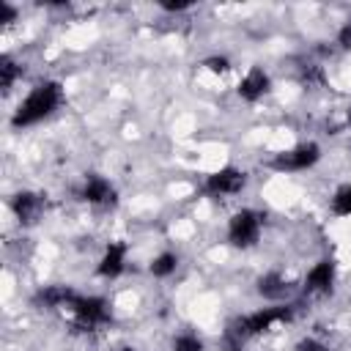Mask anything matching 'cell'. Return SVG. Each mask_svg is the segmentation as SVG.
<instances>
[{
    "label": "cell",
    "instance_id": "cell-20",
    "mask_svg": "<svg viewBox=\"0 0 351 351\" xmlns=\"http://www.w3.org/2000/svg\"><path fill=\"white\" fill-rule=\"evenodd\" d=\"M14 16H16V11H14L8 3H0V22H5V25H8Z\"/></svg>",
    "mask_w": 351,
    "mask_h": 351
},
{
    "label": "cell",
    "instance_id": "cell-2",
    "mask_svg": "<svg viewBox=\"0 0 351 351\" xmlns=\"http://www.w3.org/2000/svg\"><path fill=\"white\" fill-rule=\"evenodd\" d=\"M288 318H291V307H263V310H258V313H252V315L239 318V321L233 324V335H236L239 340L255 337V335H261V332H266V329H271L274 324L288 321Z\"/></svg>",
    "mask_w": 351,
    "mask_h": 351
},
{
    "label": "cell",
    "instance_id": "cell-16",
    "mask_svg": "<svg viewBox=\"0 0 351 351\" xmlns=\"http://www.w3.org/2000/svg\"><path fill=\"white\" fill-rule=\"evenodd\" d=\"M173 351H203V343L197 335H178L173 340Z\"/></svg>",
    "mask_w": 351,
    "mask_h": 351
},
{
    "label": "cell",
    "instance_id": "cell-6",
    "mask_svg": "<svg viewBox=\"0 0 351 351\" xmlns=\"http://www.w3.org/2000/svg\"><path fill=\"white\" fill-rule=\"evenodd\" d=\"M244 184H247V176H244L241 170H236V167H222V170H217V173L208 176L206 192H208V195H236V192L244 189Z\"/></svg>",
    "mask_w": 351,
    "mask_h": 351
},
{
    "label": "cell",
    "instance_id": "cell-5",
    "mask_svg": "<svg viewBox=\"0 0 351 351\" xmlns=\"http://www.w3.org/2000/svg\"><path fill=\"white\" fill-rule=\"evenodd\" d=\"M318 156H321V151H318L315 143H302L293 151L280 154L274 159V167L277 170H307V167H313L318 162Z\"/></svg>",
    "mask_w": 351,
    "mask_h": 351
},
{
    "label": "cell",
    "instance_id": "cell-1",
    "mask_svg": "<svg viewBox=\"0 0 351 351\" xmlns=\"http://www.w3.org/2000/svg\"><path fill=\"white\" fill-rule=\"evenodd\" d=\"M58 104H60V85H58V82H41V85H36V88L25 96V101L16 107L11 123H14L16 129H19V126L38 123V121L47 118Z\"/></svg>",
    "mask_w": 351,
    "mask_h": 351
},
{
    "label": "cell",
    "instance_id": "cell-14",
    "mask_svg": "<svg viewBox=\"0 0 351 351\" xmlns=\"http://www.w3.org/2000/svg\"><path fill=\"white\" fill-rule=\"evenodd\" d=\"M332 211H335L337 217H348V214H351V184H346V186H340V189L335 192V197H332Z\"/></svg>",
    "mask_w": 351,
    "mask_h": 351
},
{
    "label": "cell",
    "instance_id": "cell-22",
    "mask_svg": "<svg viewBox=\"0 0 351 351\" xmlns=\"http://www.w3.org/2000/svg\"><path fill=\"white\" fill-rule=\"evenodd\" d=\"M112 351H132L129 346H121V348H112Z\"/></svg>",
    "mask_w": 351,
    "mask_h": 351
},
{
    "label": "cell",
    "instance_id": "cell-19",
    "mask_svg": "<svg viewBox=\"0 0 351 351\" xmlns=\"http://www.w3.org/2000/svg\"><path fill=\"white\" fill-rule=\"evenodd\" d=\"M206 66H208L214 74H222V71H228V58H208Z\"/></svg>",
    "mask_w": 351,
    "mask_h": 351
},
{
    "label": "cell",
    "instance_id": "cell-21",
    "mask_svg": "<svg viewBox=\"0 0 351 351\" xmlns=\"http://www.w3.org/2000/svg\"><path fill=\"white\" fill-rule=\"evenodd\" d=\"M162 8H165V11H184V8H189V0H181V3H162Z\"/></svg>",
    "mask_w": 351,
    "mask_h": 351
},
{
    "label": "cell",
    "instance_id": "cell-9",
    "mask_svg": "<svg viewBox=\"0 0 351 351\" xmlns=\"http://www.w3.org/2000/svg\"><path fill=\"white\" fill-rule=\"evenodd\" d=\"M332 282H335V266L329 261H318L304 280V291L307 293H326L332 288Z\"/></svg>",
    "mask_w": 351,
    "mask_h": 351
},
{
    "label": "cell",
    "instance_id": "cell-13",
    "mask_svg": "<svg viewBox=\"0 0 351 351\" xmlns=\"http://www.w3.org/2000/svg\"><path fill=\"white\" fill-rule=\"evenodd\" d=\"M176 263H178V258L173 252H162V255H156L151 261V274L154 277H167V274L176 271Z\"/></svg>",
    "mask_w": 351,
    "mask_h": 351
},
{
    "label": "cell",
    "instance_id": "cell-12",
    "mask_svg": "<svg viewBox=\"0 0 351 351\" xmlns=\"http://www.w3.org/2000/svg\"><path fill=\"white\" fill-rule=\"evenodd\" d=\"M258 293L266 296V299H282V296L288 293V282H285L282 274L269 271V274H263V277L258 280Z\"/></svg>",
    "mask_w": 351,
    "mask_h": 351
},
{
    "label": "cell",
    "instance_id": "cell-11",
    "mask_svg": "<svg viewBox=\"0 0 351 351\" xmlns=\"http://www.w3.org/2000/svg\"><path fill=\"white\" fill-rule=\"evenodd\" d=\"M123 263H126V247L123 244H107L101 261H99V274L101 277H118L123 271Z\"/></svg>",
    "mask_w": 351,
    "mask_h": 351
},
{
    "label": "cell",
    "instance_id": "cell-3",
    "mask_svg": "<svg viewBox=\"0 0 351 351\" xmlns=\"http://www.w3.org/2000/svg\"><path fill=\"white\" fill-rule=\"evenodd\" d=\"M261 236V217L250 208L239 211L230 217V225H228V239L233 247H252Z\"/></svg>",
    "mask_w": 351,
    "mask_h": 351
},
{
    "label": "cell",
    "instance_id": "cell-8",
    "mask_svg": "<svg viewBox=\"0 0 351 351\" xmlns=\"http://www.w3.org/2000/svg\"><path fill=\"white\" fill-rule=\"evenodd\" d=\"M82 200H88L93 206H112L115 203V189L101 176H88L85 186H82Z\"/></svg>",
    "mask_w": 351,
    "mask_h": 351
},
{
    "label": "cell",
    "instance_id": "cell-4",
    "mask_svg": "<svg viewBox=\"0 0 351 351\" xmlns=\"http://www.w3.org/2000/svg\"><path fill=\"white\" fill-rule=\"evenodd\" d=\"M69 310H71V313L77 315V321H80L82 326H88V329H93V326H99V324H104V321L110 318L107 302L99 299V296H74V299L69 302Z\"/></svg>",
    "mask_w": 351,
    "mask_h": 351
},
{
    "label": "cell",
    "instance_id": "cell-15",
    "mask_svg": "<svg viewBox=\"0 0 351 351\" xmlns=\"http://www.w3.org/2000/svg\"><path fill=\"white\" fill-rule=\"evenodd\" d=\"M16 77H19V66H16L11 58H3V63H0V85L8 90Z\"/></svg>",
    "mask_w": 351,
    "mask_h": 351
},
{
    "label": "cell",
    "instance_id": "cell-17",
    "mask_svg": "<svg viewBox=\"0 0 351 351\" xmlns=\"http://www.w3.org/2000/svg\"><path fill=\"white\" fill-rule=\"evenodd\" d=\"M337 44H340L343 49H351V22H346V25L340 27V33H337Z\"/></svg>",
    "mask_w": 351,
    "mask_h": 351
},
{
    "label": "cell",
    "instance_id": "cell-18",
    "mask_svg": "<svg viewBox=\"0 0 351 351\" xmlns=\"http://www.w3.org/2000/svg\"><path fill=\"white\" fill-rule=\"evenodd\" d=\"M296 351H329L324 343H318V340H313V337H307V340H302L299 346H296Z\"/></svg>",
    "mask_w": 351,
    "mask_h": 351
},
{
    "label": "cell",
    "instance_id": "cell-7",
    "mask_svg": "<svg viewBox=\"0 0 351 351\" xmlns=\"http://www.w3.org/2000/svg\"><path fill=\"white\" fill-rule=\"evenodd\" d=\"M11 208H14V214H16V219H19L22 225H33V222L41 217L44 203H41V197L33 195V192H19V195L11 197Z\"/></svg>",
    "mask_w": 351,
    "mask_h": 351
},
{
    "label": "cell",
    "instance_id": "cell-10",
    "mask_svg": "<svg viewBox=\"0 0 351 351\" xmlns=\"http://www.w3.org/2000/svg\"><path fill=\"white\" fill-rule=\"evenodd\" d=\"M266 90H269V77L263 69H250L247 77L239 82V96L244 101H258Z\"/></svg>",
    "mask_w": 351,
    "mask_h": 351
}]
</instances>
